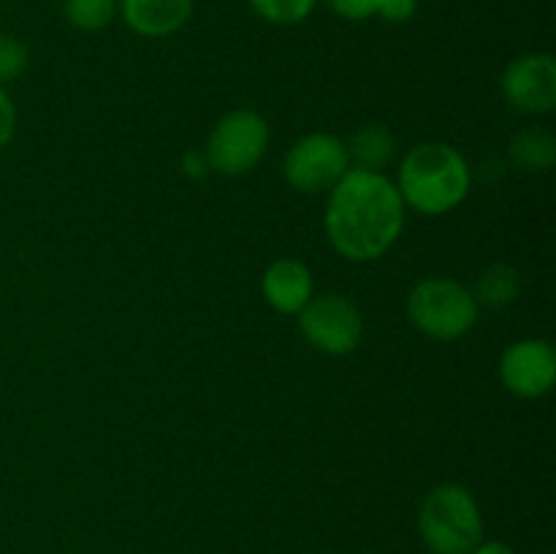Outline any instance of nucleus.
<instances>
[{"label": "nucleus", "mask_w": 556, "mask_h": 554, "mask_svg": "<svg viewBox=\"0 0 556 554\" xmlns=\"http://www.w3.org/2000/svg\"><path fill=\"white\" fill-rule=\"evenodd\" d=\"M261 20L271 25H299L315 11L318 0H248Z\"/></svg>", "instance_id": "nucleus-16"}, {"label": "nucleus", "mask_w": 556, "mask_h": 554, "mask_svg": "<svg viewBox=\"0 0 556 554\" xmlns=\"http://www.w3.org/2000/svg\"><path fill=\"white\" fill-rule=\"evenodd\" d=\"M405 210L394 179L351 166L326 199V237L342 259L369 264L396 244L405 228Z\"/></svg>", "instance_id": "nucleus-1"}, {"label": "nucleus", "mask_w": 556, "mask_h": 554, "mask_svg": "<svg viewBox=\"0 0 556 554\" xmlns=\"http://www.w3.org/2000/svg\"><path fill=\"white\" fill-rule=\"evenodd\" d=\"M348 168L351 158L345 141L326 130L296 139L282 158L286 182L299 193H329Z\"/></svg>", "instance_id": "nucleus-6"}, {"label": "nucleus", "mask_w": 556, "mask_h": 554, "mask_svg": "<svg viewBox=\"0 0 556 554\" xmlns=\"http://www.w3.org/2000/svg\"><path fill=\"white\" fill-rule=\"evenodd\" d=\"M510 158L525 172H548L556 161V139L543 128H525L510 141Z\"/></svg>", "instance_id": "nucleus-14"}, {"label": "nucleus", "mask_w": 556, "mask_h": 554, "mask_svg": "<svg viewBox=\"0 0 556 554\" xmlns=\"http://www.w3.org/2000/svg\"><path fill=\"white\" fill-rule=\"evenodd\" d=\"M30 54L27 47L14 36H0V85L20 79L27 71Z\"/></svg>", "instance_id": "nucleus-17"}, {"label": "nucleus", "mask_w": 556, "mask_h": 554, "mask_svg": "<svg viewBox=\"0 0 556 554\" xmlns=\"http://www.w3.org/2000/svg\"><path fill=\"white\" fill-rule=\"evenodd\" d=\"M212 172L210 158L204 150H190L182 155V174L190 179H204Z\"/></svg>", "instance_id": "nucleus-21"}, {"label": "nucleus", "mask_w": 556, "mask_h": 554, "mask_svg": "<svg viewBox=\"0 0 556 554\" xmlns=\"http://www.w3.org/2000/svg\"><path fill=\"white\" fill-rule=\"evenodd\" d=\"M269 123L253 109H233L223 114L204 150L212 172L226 177H242L253 172L269 150Z\"/></svg>", "instance_id": "nucleus-5"}, {"label": "nucleus", "mask_w": 556, "mask_h": 554, "mask_svg": "<svg viewBox=\"0 0 556 554\" xmlns=\"http://www.w3.org/2000/svg\"><path fill=\"white\" fill-rule=\"evenodd\" d=\"M521 293V275L516 266L510 264H492L478 275L472 297H476L478 307H494L503 310L514 304Z\"/></svg>", "instance_id": "nucleus-13"}, {"label": "nucleus", "mask_w": 556, "mask_h": 554, "mask_svg": "<svg viewBox=\"0 0 556 554\" xmlns=\"http://www.w3.org/2000/svg\"><path fill=\"white\" fill-rule=\"evenodd\" d=\"M16 134V106L9 92L0 85V150L14 139Z\"/></svg>", "instance_id": "nucleus-20"}, {"label": "nucleus", "mask_w": 556, "mask_h": 554, "mask_svg": "<svg viewBox=\"0 0 556 554\" xmlns=\"http://www.w3.org/2000/svg\"><path fill=\"white\" fill-rule=\"evenodd\" d=\"M500 380L510 394L521 400H538L556 383V353L552 342L541 337H525L500 356Z\"/></svg>", "instance_id": "nucleus-8"}, {"label": "nucleus", "mask_w": 556, "mask_h": 554, "mask_svg": "<svg viewBox=\"0 0 556 554\" xmlns=\"http://www.w3.org/2000/svg\"><path fill=\"white\" fill-rule=\"evenodd\" d=\"M117 11L136 36L166 38L188 25L193 0H117Z\"/></svg>", "instance_id": "nucleus-11"}, {"label": "nucleus", "mask_w": 556, "mask_h": 554, "mask_svg": "<svg viewBox=\"0 0 556 554\" xmlns=\"http://www.w3.org/2000/svg\"><path fill=\"white\" fill-rule=\"evenodd\" d=\"M503 96L516 112L548 114L556 106V60L548 52H530L510 60L503 71Z\"/></svg>", "instance_id": "nucleus-9"}, {"label": "nucleus", "mask_w": 556, "mask_h": 554, "mask_svg": "<svg viewBox=\"0 0 556 554\" xmlns=\"http://www.w3.org/2000/svg\"><path fill=\"white\" fill-rule=\"evenodd\" d=\"M418 536L432 554H470L483 541V514L462 483L429 489L418 505Z\"/></svg>", "instance_id": "nucleus-3"}, {"label": "nucleus", "mask_w": 556, "mask_h": 554, "mask_svg": "<svg viewBox=\"0 0 556 554\" xmlns=\"http://www.w3.org/2000/svg\"><path fill=\"white\" fill-rule=\"evenodd\" d=\"M476 297L467 286L451 277H427L416 282L407 297V315L421 335L440 342H454L478 324Z\"/></svg>", "instance_id": "nucleus-4"}, {"label": "nucleus", "mask_w": 556, "mask_h": 554, "mask_svg": "<svg viewBox=\"0 0 556 554\" xmlns=\"http://www.w3.org/2000/svg\"><path fill=\"white\" fill-rule=\"evenodd\" d=\"M266 304L282 315H299L315 297V280L307 264L299 259H277L261 277Z\"/></svg>", "instance_id": "nucleus-10"}, {"label": "nucleus", "mask_w": 556, "mask_h": 554, "mask_svg": "<svg viewBox=\"0 0 556 554\" xmlns=\"http://www.w3.org/2000/svg\"><path fill=\"white\" fill-rule=\"evenodd\" d=\"M402 201L421 215L440 217L467 199L472 172L467 158L445 141H424L407 150L394 179Z\"/></svg>", "instance_id": "nucleus-2"}, {"label": "nucleus", "mask_w": 556, "mask_h": 554, "mask_svg": "<svg viewBox=\"0 0 556 554\" xmlns=\"http://www.w3.org/2000/svg\"><path fill=\"white\" fill-rule=\"evenodd\" d=\"M418 11V0H378V14L375 16H383L386 22H410Z\"/></svg>", "instance_id": "nucleus-19"}, {"label": "nucleus", "mask_w": 556, "mask_h": 554, "mask_svg": "<svg viewBox=\"0 0 556 554\" xmlns=\"http://www.w3.org/2000/svg\"><path fill=\"white\" fill-rule=\"evenodd\" d=\"M302 335L313 348L329 356H345L356 351L364 337V315L342 293H318L299 313Z\"/></svg>", "instance_id": "nucleus-7"}, {"label": "nucleus", "mask_w": 556, "mask_h": 554, "mask_svg": "<svg viewBox=\"0 0 556 554\" xmlns=\"http://www.w3.org/2000/svg\"><path fill=\"white\" fill-rule=\"evenodd\" d=\"M114 16H117V0H65V20L76 30L98 33L112 25Z\"/></svg>", "instance_id": "nucleus-15"}, {"label": "nucleus", "mask_w": 556, "mask_h": 554, "mask_svg": "<svg viewBox=\"0 0 556 554\" xmlns=\"http://www.w3.org/2000/svg\"><path fill=\"white\" fill-rule=\"evenodd\" d=\"M470 554H516L505 541H481Z\"/></svg>", "instance_id": "nucleus-22"}, {"label": "nucleus", "mask_w": 556, "mask_h": 554, "mask_svg": "<svg viewBox=\"0 0 556 554\" xmlns=\"http://www.w3.org/2000/svg\"><path fill=\"white\" fill-rule=\"evenodd\" d=\"M326 3L337 16L351 22H362L378 14V0H326Z\"/></svg>", "instance_id": "nucleus-18"}, {"label": "nucleus", "mask_w": 556, "mask_h": 554, "mask_svg": "<svg viewBox=\"0 0 556 554\" xmlns=\"http://www.w3.org/2000/svg\"><path fill=\"white\" fill-rule=\"evenodd\" d=\"M367 554H372V552H367Z\"/></svg>", "instance_id": "nucleus-23"}, {"label": "nucleus", "mask_w": 556, "mask_h": 554, "mask_svg": "<svg viewBox=\"0 0 556 554\" xmlns=\"http://www.w3.org/2000/svg\"><path fill=\"white\" fill-rule=\"evenodd\" d=\"M348 158H351V166L369 168V172H383V166H389L391 158L396 152V139L386 125H364L358 128L351 139L345 141Z\"/></svg>", "instance_id": "nucleus-12"}]
</instances>
